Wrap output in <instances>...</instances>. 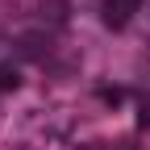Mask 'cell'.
<instances>
[{
    "label": "cell",
    "mask_w": 150,
    "mask_h": 150,
    "mask_svg": "<svg viewBox=\"0 0 150 150\" xmlns=\"http://www.w3.org/2000/svg\"><path fill=\"white\" fill-rule=\"evenodd\" d=\"M100 100H104V104H112V108H117V104L125 100V92H121V88H100Z\"/></svg>",
    "instance_id": "3957f363"
},
{
    "label": "cell",
    "mask_w": 150,
    "mask_h": 150,
    "mask_svg": "<svg viewBox=\"0 0 150 150\" xmlns=\"http://www.w3.org/2000/svg\"><path fill=\"white\" fill-rule=\"evenodd\" d=\"M138 8H142V0H104V25L108 29H125Z\"/></svg>",
    "instance_id": "6da1fadb"
},
{
    "label": "cell",
    "mask_w": 150,
    "mask_h": 150,
    "mask_svg": "<svg viewBox=\"0 0 150 150\" xmlns=\"http://www.w3.org/2000/svg\"><path fill=\"white\" fill-rule=\"evenodd\" d=\"M17 83H21V71H17L13 63H4V67H0V92H13Z\"/></svg>",
    "instance_id": "7a4b0ae2"
}]
</instances>
